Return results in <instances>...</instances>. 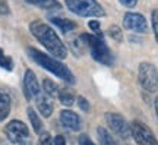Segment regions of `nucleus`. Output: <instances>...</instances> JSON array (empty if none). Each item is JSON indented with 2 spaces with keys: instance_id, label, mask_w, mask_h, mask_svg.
<instances>
[{
  "instance_id": "1",
  "label": "nucleus",
  "mask_w": 158,
  "mask_h": 145,
  "mask_svg": "<svg viewBox=\"0 0 158 145\" xmlns=\"http://www.w3.org/2000/svg\"><path fill=\"white\" fill-rule=\"evenodd\" d=\"M29 31L41 44L44 45L45 50L54 56V59L63 60V59L68 57L66 45H64V43L60 40V37L57 35L56 31L51 28L50 25H47L45 22L37 19V21H32L29 23Z\"/></svg>"
},
{
  "instance_id": "2",
  "label": "nucleus",
  "mask_w": 158,
  "mask_h": 145,
  "mask_svg": "<svg viewBox=\"0 0 158 145\" xmlns=\"http://www.w3.org/2000/svg\"><path fill=\"white\" fill-rule=\"evenodd\" d=\"M27 53L28 56L32 59V60L41 66L43 69L48 70L50 73L56 75L57 78H60L62 81L68 82V84H75V75L72 73V70L69 69L66 65H63L62 62H59L54 57H50L48 54H44L43 51L37 50L34 47H28L27 49Z\"/></svg>"
},
{
  "instance_id": "3",
  "label": "nucleus",
  "mask_w": 158,
  "mask_h": 145,
  "mask_svg": "<svg viewBox=\"0 0 158 145\" xmlns=\"http://www.w3.org/2000/svg\"><path fill=\"white\" fill-rule=\"evenodd\" d=\"M81 38L84 41L85 47L89 50L94 60H97L104 66L113 65L114 57L111 54V50L108 49V45L104 43L101 37H97L95 34H81Z\"/></svg>"
},
{
  "instance_id": "4",
  "label": "nucleus",
  "mask_w": 158,
  "mask_h": 145,
  "mask_svg": "<svg viewBox=\"0 0 158 145\" xmlns=\"http://www.w3.org/2000/svg\"><path fill=\"white\" fill-rule=\"evenodd\" d=\"M70 12L84 18H100L106 15V11L97 0H64Z\"/></svg>"
},
{
  "instance_id": "5",
  "label": "nucleus",
  "mask_w": 158,
  "mask_h": 145,
  "mask_svg": "<svg viewBox=\"0 0 158 145\" xmlns=\"http://www.w3.org/2000/svg\"><path fill=\"white\" fill-rule=\"evenodd\" d=\"M5 135L15 145H32L28 126L21 120H10L5 126Z\"/></svg>"
},
{
  "instance_id": "6",
  "label": "nucleus",
  "mask_w": 158,
  "mask_h": 145,
  "mask_svg": "<svg viewBox=\"0 0 158 145\" xmlns=\"http://www.w3.org/2000/svg\"><path fill=\"white\" fill-rule=\"evenodd\" d=\"M139 84L148 92H158V70L149 62H142L138 69Z\"/></svg>"
},
{
  "instance_id": "7",
  "label": "nucleus",
  "mask_w": 158,
  "mask_h": 145,
  "mask_svg": "<svg viewBox=\"0 0 158 145\" xmlns=\"http://www.w3.org/2000/svg\"><path fill=\"white\" fill-rule=\"evenodd\" d=\"M104 117H106L107 126L110 128V130H111L116 136L122 138V139H129L130 136H132L130 125L126 122V119H124L122 114L108 112V113H106V116Z\"/></svg>"
},
{
  "instance_id": "8",
  "label": "nucleus",
  "mask_w": 158,
  "mask_h": 145,
  "mask_svg": "<svg viewBox=\"0 0 158 145\" xmlns=\"http://www.w3.org/2000/svg\"><path fill=\"white\" fill-rule=\"evenodd\" d=\"M130 130H132V138L138 145H158V139L155 138L154 132L143 122L133 120L130 125Z\"/></svg>"
},
{
  "instance_id": "9",
  "label": "nucleus",
  "mask_w": 158,
  "mask_h": 145,
  "mask_svg": "<svg viewBox=\"0 0 158 145\" xmlns=\"http://www.w3.org/2000/svg\"><path fill=\"white\" fill-rule=\"evenodd\" d=\"M123 27L127 31L136 34H147L148 32V22L145 16L136 12H126L123 16Z\"/></svg>"
},
{
  "instance_id": "10",
  "label": "nucleus",
  "mask_w": 158,
  "mask_h": 145,
  "mask_svg": "<svg viewBox=\"0 0 158 145\" xmlns=\"http://www.w3.org/2000/svg\"><path fill=\"white\" fill-rule=\"evenodd\" d=\"M23 94L27 97V100H32V98L35 100L41 94V88L37 81V76L31 69L25 70V75H23Z\"/></svg>"
},
{
  "instance_id": "11",
  "label": "nucleus",
  "mask_w": 158,
  "mask_h": 145,
  "mask_svg": "<svg viewBox=\"0 0 158 145\" xmlns=\"http://www.w3.org/2000/svg\"><path fill=\"white\" fill-rule=\"evenodd\" d=\"M60 123L63 126L72 132H78L82 128V122L81 117L72 110H62L60 112Z\"/></svg>"
},
{
  "instance_id": "12",
  "label": "nucleus",
  "mask_w": 158,
  "mask_h": 145,
  "mask_svg": "<svg viewBox=\"0 0 158 145\" xmlns=\"http://www.w3.org/2000/svg\"><path fill=\"white\" fill-rule=\"evenodd\" d=\"M35 104H37V109H38V112L43 114L44 117H50L51 113H53V109H54V106H53V101H51V98L48 97L47 94H44V92H41V94L35 98Z\"/></svg>"
},
{
  "instance_id": "13",
  "label": "nucleus",
  "mask_w": 158,
  "mask_h": 145,
  "mask_svg": "<svg viewBox=\"0 0 158 145\" xmlns=\"http://www.w3.org/2000/svg\"><path fill=\"white\" fill-rule=\"evenodd\" d=\"M12 107V98L9 92L5 89H0V122H3L9 116Z\"/></svg>"
},
{
  "instance_id": "14",
  "label": "nucleus",
  "mask_w": 158,
  "mask_h": 145,
  "mask_svg": "<svg viewBox=\"0 0 158 145\" xmlns=\"http://www.w3.org/2000/svg\"><path fill=\"white\" fill-rule=\"evenodd\" d=\"M51 23H54L57 28H59V31H62L63 34H69L70 31H73L78 25H76V22H73V21H70V19H66V18H59V16H51Z\"/></svg>"
},
{
  "instance_id": "15",
  "label": "nucleus",
  "mask_w": 158,
  "mask_h": 145,
  "mask_svg": "<svg viewBox=\"0 0 158 145\" xmlns=\"http://www.w3.org/2000/svg\"><path fill=\"white\" fill-rule=\"evenodd\" d=\"M57 97H59V100H60V103H62L63 106H73L75 103V95L73 92H72V89L66 88V87H63V88H59V94H57Z\"/></svg>"
},
{
  "instance_id": "16",
  "label": "nucleus",
  "mask_w": 158,
  "mask_h": 145,
  "mask_svg": "<svg viewBox=\"0 0 158 145\" xmlns=\"http://www.w3.org/2000/svg\"><path fill=\"white\" fill-rule=\"evenodd\" d=\"M97 136H98L100 145H118L117 142L114 141L113 136H111V134H110L106 128H102V126H100V128L97 129Z\"/></svg>"
},
{
  "instance_id": "17",
  "label": "nucleus",
  "mask_w": 158,
  "mask_h": 145,
  "mask_svg": "<svg viewBox=\"0 0 158 145\" xmlns=\"http://www.w3.org/2000/svg\"><path fill=\"white\" fill-rule=\"evenodd\" d=\"M25 2L28 5L37 6L41 9H57V7H60L57 0H25Z\"/></svg>"
},
{
  "instance_id": "18",
  "label": "nucleus",
  "mask_w": 158,
  "mask_h": 145,
  "mask_svg": "<svg viewBox=\"0 0 158 145\" xmlns=\"http://www.w3.org/2000/svg\"><path fill=\"white\" fill-rule=\"evenodd\" d=\"M28 119L31 125H32V129H34L35 134H41V129H43V123H41V119L38 117V114L35 113V110L32 107H28Z\"/></svg>"
},
{
  "instance_id": "19",
  "label": "nucleus",
  "mask_w": 158,
  "mask_h": 145,
  "mask_svg": "<svg viewBox=\"0 0 158 145\" xmlns=\"http://www.w3.org/2000/svg\"><path fill=\"white\" fill-rule=\"evenodd\" d=\"M43 92L44 94H47L48 97H56L57 94H59V87L56 85V82H53L51 79H44L43 81Z\"/></svg>"
},
{
  "instance_id": "20",
  "label": "nucleus",
  "mask_w": 158,
  "mask_h": 145,
  "mask_svg": "<svg viewBox=\"0 0 158 145\" xmlns=\"http://www.w3.org/2000/svg\"><path fill=\"white\" fill-rule=\"evenodd\" d=\"M0 67L2 69H6V70H12L13 69V60L12 57L6 56L5 51L0 49Z\"/></svg>"
},
{
  "instance_id": "21",
  "label": "nucleus",
  "mask_w": 158,
  "mask_h": 145,
  "mask_svg": "<svg viewBox=\"0 0 158 145\" xmlns=\"http://www.w3.org/2000/svg\"><path fill=\"white\" fill-rule=\"evenodd\" d=\"M107 32H108V35L114 40V41H118V43H120V41L123 40V31L118 28L117 25H111V27L108 28Z\"/></svg>"
},
{
  "instance_id": "22",
  "label": "nucleus",
  "mask_w": 158,
  "mask_h": 145,
  "mask_svg": "<svg viewBox=\"0 0 158 145\" xmlns=\"http://www.w3.org/2000/svg\"><path fill=\"white\" fill-rule=\"evenodd\" d=\"M151 22H152L154 35H155V40H157V43H158V9L152 11V13H151Z\"/></svg>"
},
{
  "instance_id": "23",
  "label": "nucleus",
  "mask_w": 158,
  "mask_h": 145,
  "mask_svg": "<svg viewBox=\"0 0 158 145\" xmlns=\"http://www.w3.org/2000/svg\"><path fill=\"white\" fill-rule=\"evenodd\" d=\"M37 145H53V139H51L50 134H48V132H44V134L40 135Z\"/></svg>"
},
{
  "instance_id": "24",
  "label": "nucleus",
  "mask_w": 158,
  "mask_h": 145,
  "mask_svg": "<svg viewBox=\"0 0 158 145\" xmlns=\"http://www.w3.org/2000/svg\"><path fill=\"white\" fill-rule=\"evenodd\" d=\"M88 27L91 28V31H94V32H95L97 37H101L102 38L101 28H100V22H98V21H89V22H88Z\"/></svg>"
},
{
  "instance_id": "25",
  "label": "nucleus",
  "mask_w": 158,
  "mask_h": 145,
  "mask_svg": "<svg viewBox=\"0 0 158 145\" xmlns=\"http://www.w3.org/2000/svg\"><path fill=\"white\" fill-rule=\"evenodd\" d=\"M78 106L82 112H85V113L89 112V103H88V100H86L85 97H82V95L78 97Z\"/></svg>"
},
{
  "instance_id": "26",
  "label": "nucleus",
  "mask_w": 158,
  "mask_h": 145,
  "mask_svg": "<svg viewBox=\"0 0 158 145\" xmlns=\"http://www.w3.org/2000/svg\"><path fill=\"white\" fill-rule=\"evenodd\" d=\"M78 144L79 145H95L92 141H91L89 136L85 135V134H82V135H79L78 136Z\"/></svg>"
},
{
  "instance_id": "27",
  "label": "nucleus",
  "mask_w": 158,
  "mask_h": 145,
  "mask_svg": "<svg viewBox=\"0 0 158 145\" xmlns=\"http://www.w3.org/2000/svg\"><path fill=\"white\" fill-rule=\"evenodd\" d=\"M9 5L6 0H0V15H7L9 13Z\"/></svg>"
},
{
  "instance_id": "28",
  "label": "nucleus",
  "mask_w": 158,
  "mask_h": 145,
  "mask_svg": "<svg viewBox=\"0 0 158 145\" xmlns=\"http://www.w3.org/2000/svg\"><path fill=\"white\" fill-rule=\"evenodd\" d=\"M53 145H66L64 136H62V135H56V136L53 138Z\"/></svg>"
},
{
  "instance_id": "29",
  "label": "nucleus",
  "mask_w": 158,
  "mask_h": 145,
  "mask_svg": "<svg viewBox=\"0 0 158 145\" xmlns=\"http://www.w3.org/2000/svg\"><path fill=\"white\" fill-rule=\"evenodd\" d=\"M124 7H135L136 3H138V0H118Z\"/></svg>"
},
{
  "instance_id": "30",
  "label": "nucleus",
  "mask_w": 158,
  "mask_h": 145,
  "mask_svg": "<svg viewBox=\"0 0 158 145\" xmlns=\"http://www.w3.org/2000/svg\"><path fill=\"white\" fill-rule=\"evenodd\" d=\"M154 106H155V113H157V117H158V97L155 98V103H154Z\"/></svg>"
}]
</instances>
